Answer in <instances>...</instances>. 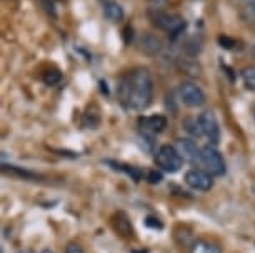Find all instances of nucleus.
<instances>
[{"instance_id": "1", "label": "nucleus", "mask_w": 255, "mask_h": 253, "mask_svg": "<svg viewBox=\"0 0 255 253\" xmlns=\"http://www.w3.org/2000/svg\"><path fill=\"white\" fill-rule=\"evenodd\" d=\"M119 97L124 107L128 110L143 112L148 108L153 98V80L150 72L143 67H137L132 72H128L120 80Z\"/></svg>"}, {"instance_id": "2", "label": "nucleus", "mask_w": 255, "mask_h": 253, "mask_svg": "<svg viewBox=\"0 0 255 253\" xmlns=\"http://www.w3.org/2000/svg\"><path fill=\"white\" fill-rule=\"evenodd\" d=\"M199 167L205 171H209L212 176H224L225 171H227V165H225L222 154L214 145L202 147Z\"/></svg>"}, {"instance_id": "3", "label": "nucleus", "mask_w": 255, "mask_h": 253, "mask_svg": "<svg viewBox=\"0 0 255 253\" xmlns=\"http://www.w3.org/2000/svg\"><path fill=\"white\" fill-rule=\"evenodd\" d=\"M153 160H155V165L158 169L162 171H167V173H177L182 169V165H184V159L180 157L174 145L158 147Z\"/></svg>"}, {"instance_id": "4", "label": "nucleus", "mask_w": 255, "mask_h": 253, "mask_svg": "<svg viewBox=\"0 0 255 253\" xmlns=\"http://www.w3.org/2000/svg\"><path fill=\"white\" fill-rule=\"evenodd\" d=\"M148 17H150L152 23L157 28H160V30L170 33V35H174V37H177L185 28V20L182 17L162 12V10H158V8H153V10L148 13Z\"/></svg>"}, {"instance_id": "5", "label": "nucleus", "mask_w": 255, "mask_h": 253, "mask_svg": "<svg viewBox=\"0 0 255 253\" xmlns=\"http://www.w3.org/2000/svg\"><path fill=\"white\" fill-rule=\"evenodd\" d=\"M199 123H200V130L202 135H204L207 140H209V145H217L220 140V127H219V120L215 117V113L212 110H205L199 115Z\"/></svg>"}, {"instance_id": "6", "label": "nucleus", "mask_w": 255, "mask_h": 253, "mask_svg": "<svg viewBox=\"0 0 255 253\" xmlns=\"http://www.w3.org/2000/svg\"><path fill=\"white\" fill-rule=\"evenodd\" d=\"M214 178L215 176H212L204 169H190L185 171L184 176L185 183L197 192H209L214 188Z\"/></svg>"}, {"instance_id": "7", "label": "nucleus", "mask_w": 255, "mask_h": 253, "mask_svg": "<svg viewBox=\"0 0 255 253\" xmlns=\"http://www.w3.org/2000/svg\"><path fill=\"white\" fill-rule=\"evenodd\" d=\"M179 97L180 100L184 102L187 107H192V108H197V107H202L205 103V93L199 85L194 84V82H182L180 87H179Z\"/></svg>"}, {"instance_id": "8", "label": "nucleus", "mask_w": 255, "mask_h": 253, "mask_svg": "<svg viewBox=\"0 0 255 253\" xmlns=\"http://www.w3.org/2000/svg\"><path fill=\"white\" fill-rule=\"evenodd\" d=\"M174 147L177 149V152L180 154L182 159H184V162H187V164H190V165L199 167L202 149L197 145L194 140H192V138H177Z\"/></svg>"}, {"instance_id": "9", "label": "nucleus", "mask_w": 255, "mask_h": 253, "mask_svg": "<svg viewBox=\"0 0 255 253\" xmlns=\"http://www.w3.org/2000/svg\"><path fill=\"white\" fill-rule=\"evenodd\" d=\"M138 127L143 132L148 133H160L165 130L167 127V118L163 115H148V117H140L138 118Z\"/></svg>"}, {"instance_id": "10", "label": "nucleus", "mask_w": 255, "mask_h": 253, "mask_svg": "<svg viewBox=\"0 0 255 253\" xmlns=\"http://www.w3.org/2000/svg\"><path fill=\"white\" fill-rule=\"evenodd\" d=\"M112 223H114L115 232H119L122 237H125V238L133 237V227H132L130 220H128V217L124 212H117V213H115Z\"/></svg>"}, {"instance_id": "11", "label": "nucleus", "mask_w": 255, "mask_h": 253, "mask_svg": "<svg viewBox=\"0 0 255 253\" xmlns=\"http://www.w3.org/2000/svg\"><path fill=\"white\" fill-rule=\"evenodd\" d=\"M104 15L107 17V20L117 23L124 20V8L119 2H114V0H105L104 2Z\"/></svg>"}, {"instance_id": "12", "label": "nucleus", "mask_w": 255, "mask_h": 253, "mask_svg": "<svg viewBox=\"0 0 255 253\" xmlns=\"http://www.w3.org/2000/svg\"><path fill=\"white\" fill-rule=\"evenodd\" d=\"M140 49H142V52H145L148 55H155L162 49V42L158 40L155 35H152V33H147V35H143L140 40Z\"/></svg>"}, {"instance_id": "13", "label": "nucleus", "mask_w": 255, "mask_h": 253, "mask_svg": "<svg viewBox=\"0 0 255 253\" xmlns=\"http://www.w3.org/2000/svg\"><path fill=\"white\" fill-rule=\"evenodd\" d=\"M190 253H222V248L209 240H195L190 245Z\"/></svg>"}, {"instance_id": "14", "label": "nucleus", "mask_w": 255, "mask_h": 253, "mask_svg": "<svg viewBox=\"0 0 255 253\" xmlns=\"http://www.w3.org/2000/svg\"><path fill=\"white\" fill-rule=\"evenodd\" d=\"M107 164L109 165H114L115 170H120V171H124V173H127L128 176H132L133 182H140V180H143V171L140 169H137V167L115 164V162H107Z\"/></svg>"}, {"instance_id": "15", "label": "nucleus", "mask_w": 255, "mask_h": 253, "mask_svg": "<svg viewBox=\"0 0 255 253\" xmlns=\"http://www.w3.org/2000/svg\"><path fill=\"white\" fill-rule=\"evenodd\" d=\"M240 77L247 90H255V65H247L240 70Z\"/></svg>"}, {"instance_id": "16", "label": "nucleus", "mask_w": 255, "mask_h": 253, "mask_svg": "<svg viewBox=\"0 0 255 253\" xmlns=\"http://www.w3.org/2000/svg\"><path fill=\"white\" fill-rule=\"evenodd\" d=\"M182 125H184V128L190 133L192 137H197V138L204 137V135H202V130H200L199 117H197V118H185V120L182 122Z\"/></svg>"}, {"instance_id": "17", "label": "nucleus", "mask_w": 255, "mask_h": 253, "mask_svg": "<svg viewBox=\"0 0 255 253\" xmlns=\"http://www.w3.org/2000/svg\"><path fill=\"white\" fill-rule=\"evenodd\" d=\"M62 80V74L59 70H49L44 74V84L45 85H50V87H54Z\"/></svg>"}, {"instance_id": "18", "label": "nucleus", "mask_w": 255, "mask_h": 253, "mask_svg": "<svg viewBox=\"0 0 255 253\" xmlns=\"http://www.w3.org/2000/svg\"><path fill=\"white\" fill-rule=\"evenodd\" d=\"M200 47H202V42H200L199 39H197V37H194V39H190V40L185 44V52H187L189 55L195 57V55L200 52Z\"/></svg>"}, {"instance_id": "19", "label": "nucleus", "mask_w": 255, "mask_h": 253, "mask_svg": "<svg viewBox=\"0 0 255 253\" xmlns=\"http://www.w3.org/2000/svg\"><path fill=\"white\" fill-rule=\"evenodd\" d=\"M219 44H220V47H222V49H225V50H232V49H235L237 42H235L234 39H230V37H227V35H220V37H219Z\"/></svg>"}, {"instance_id": "20", "label": "nucleus", "mask_w": 255, "mask_h": 253, "mask_svg": "<svg viewBox=\"0 0 255 253\" xmlns=\"http://www.w3.org/2000/svg\"><path fill=\"white\" fill-rule=\"evenodd\" d=\"M147 180H148V183H152V185H157V183H160L162 182V173L160 171H157V170H150L147 173Z\"/></svg>"}, {"instance_id": "21", "label": "nucleus", "mask_w": 255, "mask_h": 253, "mask_svg": "<svg viewBox=\"0 0 255 253\" xmlns=\"http://www.w3.org/2000/svg\"><path fill=\"white\" fill-rule=\"evenodd\" d=\"M65 253H85V252H84V248L79 245V243H70V245L67 247Z\"/></svg>"}, {"instance_id": "22", "label": "nucleus", "mask_w": 255, "mask_h": 253, "mask_svg": "<svg viewBox=\"0 0 255 253\" xmlns=\"http://www.w3.org/2000/svg\"><path fill=\"white\" fill-rule=\"evenodd\" d=\"M145 223H147V227H152V228H162V223L158 222V218H152V217H148L147 220H145Z\"/></svg>"}, {"instance_id": "23", "label": "nucleus", "mask_w": 255, "mask_h": 253, "mask_svg": "<svg viewBox=\"0 0 255 253\" xmlns=\"http://www.w3.org/2000/svg\"><path fill=\"white\" fill-rule=\"evenodd\" d=\"M148 2L152 3L153 8H160L162 5H165V3H167V0H148Z\"/></svg>"}, {"instance_id": "24", "label": "nucleus", "mask_w": 255, "mask_h": 253, "mask_svg": "<svg viewBox=\"0 0 255 253\" xmlns=\"http://www.w3.org/2000/svg\"><path fill=\"white\" fill-rule=\"evenodd\" d=\"M245 2H247V5H249V7L255 8V0H245Z\"/></svg>"}, {"instance_id": "25", "label": "nucleus", "mask_w": 255, "mask_h": 253, "mask_svg": "<svg viewBox=\"0 0 255 253\" xmlns=\"http://www.w3.org/2000/svg\"><path fill=\"white\" fill-rule=\"evenodd\" d=\"M40 253H55L54 250H49V248H45V250H42Z\"/></svg>"}, {"instance_id": "26", "label": "nucleus", "mask_w": 255, "mask_h": 253, "mask_svg": "<svg viewBox=\"0 0 255 253\" xmlns=\"http://www.w3.org/2000/svg\"><path fill=\"white\" fill-rule=\"evenodd\" d=\"M17 253H33V252H30V250H20V252H17Z\"/></svg>"}, {"instance_id": "27", "label": "nucleus", "mask_w": 255, "mask_h": 253, "mask_svg": "<svg viewBox=\"0 0 255 253\" xmlns=\"http://www.w3.org/2000/svg\"><path fill=\"white\" fill-rule=\"evenodd\" d=\"M254 118H255V105H254Z\"/></svg>"}, {"instance_id": "28", "label": "nucleus", "mask_w": 255, "mask_h": 253, "mask_svg": "<svg viewBox=\"0 0 255 253\" xmlns=\"http://www.w3.org/2000/svg\"><path fill=\"white\" fill-rule=\"evenodd\" d=\"M254 54H255V47H254Z\"/></svg>"}]
</instances>
